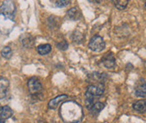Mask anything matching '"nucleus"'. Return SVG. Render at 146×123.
Segmentation results:
<instances>
[{
  "mask_svg": "<svg viewBox=\"0 0 146 123\" xmlns=\"http://www.w3.org/2000/svg\"><path fill=\"white\" fill-rule=\"evenodd\" d=\"M104 93V89L102 87L96 85H90L85 92V105L88 110L94 104V100L96 97L101 96Z\"/></svg>",
  "mask_w": 146,
  "mask_h": 123,
  "instance_id": "1",
  "label": "nucleus"
},
{
  "mask_svg": "<svg viewBox=\"0 0 146 123\" xmlns=\"http://www.w3.org/2000/svg\"><path fill=\"white\" fill-rule=\"evenodd\" d=\"M0 14L4 17L14 20L15 14V5L12 0H5L0 7Z\"/></svg>",
  "mask_w": 146,
  "mask_h": 123,
  "instance_id": "2",
  "label": "nucleus"
},
{
  "mask_svg": "<svg viewBox=\"0 0 146 123\" xmlns=\"http://www.w3.org/2000/svg\"><path fill=\"white\" fill-rule=\"evenodd\" d=\"M106 46V43L102 36H93L89 42V48L96 52H100L103 51Z\"/></svg>",
  "mask_w": 146,
  "mask_h": 123,
  "instance_id": "3",
  "label": "nucleus"
},
{
  "mask_svg": "<svg viewBox=\"0 0 146 123\" xmlns=\"http://www.w3.org/2000/svg\"><path fill=\"white\" fill-rule=\"evenodd\" d=\"M15 25V21L14 20L9 19L4 17L3 15L0 14V32L8 35L13 29Z\"/></svg>",
  "mask_w": 146,
  "mask_h": 123,
  "instance_id": "4",
  "label": "nucleus"
},
{
  "mask_svg": "<svg viewBox=\"0 0 146 123\" xmlns=\"http://www.w3.org/2000/svg\"><path fill=\"white\" fill-rule=\"evenodd\" d=\"M28 85V89L31 95H37L39 94L42 89V83L40 81L36 79V78H31L29 79V81L27 83Z\"/></svg>",
  "mask_w": 146,
  "mask_h": 123,
  "instance_id": "5",
  "label": "nucleus"
},
{
  "mask_svg": "<svg viewBox=\"0 0 146 123\" xmlns=\"http://www.w3.org/2000/svg\"><path fill=\"white\" fill-rule=\"evenodd\" d=\"M9 87V81L6 78H0V100L7 96Z\"/></svg>",
  "mask_w": 146,
  "mask_h": 123,
  "instance_id": "6",
  "label": "nucleus"
},
{
  "mask_svg": "<svg viewBox=\"0 0 146 123\" xmlns=\"http://www.w3.org/2000/svg\"><path fill=\"white\" fill-rule=\"evenodd\" d=\"M68 98V95H58L57 97L52 99L49 102H48V108L51 109V110H54L56 109L58 104L60 103L63 102L66 99Z\"/></svg>",
  "mask_w": 146,
  "mask_h": 123,
  "instance_id": "7",
  "label": "nucleus"
},
{
  "mask_svg": "<svg viewBox=\"0 0 146 123\" xmlns=\"http://www.w3.org/2000/svg\"><path fill=\"white\" fill-rule=\"evenodd\" d=\"M102 62L106 68H112L116 65V59L111 53H106L102 58Z\"/></svg>",
  "mask_w": 146,
  "mask_h": 123,
  "instance_id": "8",
  "label": "nucleus"
},
{
  "mask_svg": "<svg viewBox=\"0 0 146 123\" xmlns=\"http://www.w3.org/2000/svg\"><path fill=\"white\" fill-rule=\"evenodd\" d=\"M12 116H13V110L9 106L4 105L0 108V118L6 120L10 118Z\"/></svg>",
  "mask_w": 146,
  "mask_h": 123,
  "instance_id": "9",
  "label": "nucleus"
},
{
  "mask_svg": "<svg viewBox=\"0 0 146 123\" xmlns=\"http://www.w3.org/2000/svg\"><path fill=\"white\" fill-rule=\"evenodd\" d=\"M105 104L102 102H96L92 104V106L89 109L90 112L92 116H96L103 109H104Z\"/></svg>",
  "mask_w": 146,
  "mask_h": 123,
  "instance_id": "10",
  "label": "nucleus"
},
{
  "mask_svg": "<svg viewBox=\"0 0 146 123\" xmlns=\"http://www.w3.org/2000/svg\"><path fill=\"white\" fill-rule=\"evenodd\" d=\"M21 43H22L23 46H25L26 48H31L34 46L35 39L31 35H25L22 37Z\"/></svg>",
  "mask_w": 146,
  "mask_h": 123,
  "instance_id": "11",
  "label": "nucleus"
},
{
  "mask_svg": "<svg viewBox=\"0 0 146 123\" xmlns=\"http://www.w3.org/2000/svg\"><path fill=\"white\" fill-rule=\"evenodd\" d=\"M133 108L139 113H145L146 110L145 101H139L137 102L133 103Z\"/></svg>",
  "mask_w": 146,
  "mask_h": 123,
  "instance_id": "12",
  "label": "nucleus"
},
{
  "mask_svg": "<svg viewBox=\"0 0 146 123\" xmlns=\"http://www.w3.org/2000/svg\"><path fill=\"white\" fill-rule=\"evenodd\" d=\"M68 16L70 20H79L81 16L80 15V10L78 9V8H71L68 11Z\"/></svg>",
  "mask_w": 146,
  "mask_h": 123,
  "instance_id": "13",
  "label": "nucleus"
},
{
  "mask_svg": "<svg viewBox=\"0 0 146 123\" xmlns=\"http://www.w3.org/2000/svg\"><path fill=\"white\" fill-rule=\"evenodd\" d=\"M51 51H52V46L50 44H42L37 47V52L42 56H45V55L50 53Z\"/></svg>",
  "mask_w": 146,
  "mask_h": 123,
  "instance_id": "14",
  "label": "nucleus"
},
{
  "mask_svg": "<svg viewBox=\"0 0 146 123\" xmlns=\"http://www.w3.org/2000/svg\"><path fill=\"white\" fill-rule=\"evenodd\" d=\"M135 94L137 96L139 97H142V98H145L146 95V84L145 83H144L143 84L139 85L136 90H135Z\"/></svg>",
  "mask_w": 146,
  "mask_h": 123,
  "instance_id": "15",
  "label": "nucleus"
},
{
  "mask_svg": "<svg viewBox=\"0 0 146 123\" xmlns=\"http://www.w3.org/2000/svg\"><path fill=\"white\" fill-rule=\"evenodd\" d=\"M113 3L117 9L123 10L127 6L128 0H113Z\"/></svg>",
  "mask_w": 146,
  "mask_h": 123,
  "instance_id": "16",
  "label": "nucleus"
},
{
  "mask_svg": "<svg viewBox=\"0 0 146 123\" xmlns=\"http://www.w3.org/2000/svg\"><path fill=\"white\" fill-rule=\"evenodd\" d=\"M1 55L5 59H9L12 57V50L9 46H5L1 51Z\"/></svg>",
  "mask_w": 146,
  "mask_h": 123,
  "instance_id": "17",
  "label": "nucleus"
},
{
  "mask_svg": "<svg viewBox=\"0 0 146 123\" xmlns=\"http://www.w3.org/2000/svg\"><path fill=\"white\" fill-rule=\"evenodd\" d=\"M70 3V0H57L55 3V5L58 8H63Z\"/></svg>",
  "mask_w": 146,
  "mask_h": 123,
  "instance_id": "18",
  "label": "nucleus"
},
{
  "mask_svg": "<svg viewBox=\"0 0 146 123\" xmlns=\"http://www.w3.org/2000/svg\"><path fill=\"white\" fill-rule=\"evenodd\" d=\"M57 47H58L59 50L66 51V50L68 48V42L66 41H62L57 44Z\"/></svg>",
  "mask_w": 146,
  "mask_h": 123,
  "instance_id": "19",
  "label": "nucleus"
},
{
  "mask_svg": "<svg viewBox=\"0 0 146 123\" xmlns=\"http://www.w3.org/2000/svg\"><path fill=\"white\" fill-rule=\"evenodd\" d=\"M83 34H81L80 32H74V41L76 42H83Z\"/></svg>",
  "mask_w": 146,
  "mask_h": 123,
  "instance_id": "20",
  "label": "nucleus"
},
{
  "mask_svg": "<svg viewBox=\"0 0 146 123\" xmlns=\"http://www.w3.org/2000/svg\"><path fill=\"white\" fill-rule=\"evenodd\" d=\"M90 1L92 2V3H100L101 0H90Z\"/></svg>",
  "mask_w": 146,
  "mask_h": 123,
  "instance_id": "21",
  "label": "nucleus"
}]
</instances>
